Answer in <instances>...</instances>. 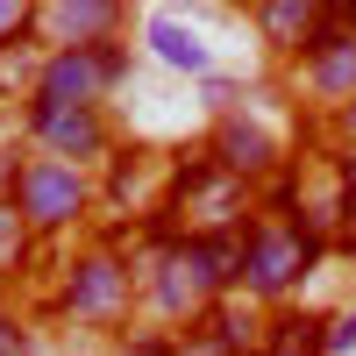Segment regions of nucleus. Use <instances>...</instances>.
Masks as SVG:
<instances>
[{"label":"nucleus","mask_w":356,"mask_h":356,"mask_svg":"<svg viewBox=\"0 0 356 356\" xmlns=\"http://www.w3.org/2000/svg\"><path fill=\"white\" fill-rule=\"evenodd\" d=\"M0 356H43V335H36V321H22L15 307H0Z\"/></svg>","instance_id":"16"},{"label":"nucleus","mask_w":356,"mask_h":356,"mask_svg":"<svg viewBox=\"0 0 356 356\" xmlns=\"http://www.w3.org/2000/svg\"><path fill=\"white\" fill-rule=\"evenodd\" d=\"M22 143L43 157H72L86 171H100L114 157V114L93 100H22Z\"/></svg>","instance_id":"6"},{"label":"nucleus","mask_w":356,"mask_h":356,"mask_svg":"<svg viewBox=\"0 0 356 356\" xmlns=\"http://www.w3.org/2000/svg\"><path fill=\"white\" fill-rule=\"evenodd\" d=\"M178 328H114V356H171Z\"/></svg>","instance_id":"15"},{"label":"nucleus","mask_w":356,"mask_h":356,"mask_svg":"<svg viewBox=\"0 0 356 356\" xmlns=\"http://www.w3.org/2000/svg\"><path fill=\"white\" fill-rule=\"evenodd\" d=\"M157 157H143V150H114L107 157V200H129L136 214H150V207H164V193H157Z\"/></svg>","instance_id":"13"},{"label":"nucleus","mask_w":356,"mask_h":356,"mask_svg":"<svg viewBox=\"0 0 356 356\" xmlns=\"http://www.w3.org/2000/svg\"><path fill=\"white\" fill-rule=\"evenodd\" d=\"M321 15H328V0H250V29L271 57H300Z\"/></svg>","instance_id":"11"},{"label":"nucleus","mask_w":356,"mask_h":356,"mask_svg":"<svg viewBox=\"0 0 356 356\" xmlns=\"http://www.w3.org/2000/svg\"><path fill=\"white\" fill-rule=\"evenodd\" d=\"M129 29L122 0H36V36L43 43H114Z\"/></svg>","instance_id":"9"},{"label":"nucleus","mask_w":356,"mask_h":356,"mask_svg":"<svg viewBox=\"0 0 356 356\" xmlns=\"http://www.w3.org/2000/svg\"><path fill=\"white\" fill-rule=\"evenodd\" d=\"M36 29V0H0V36H22Z\"/></svg>","instance_id":"18"},{"label":"nucleus","mask_w":356,"mask_h":356,"mask_svg":"<svg viewBox=\"0 0 356 356\" xmlns=\"http://www.w3.org/2000/svg\"><path fill=\"white\" fill-rule=\"evenodd\" d=\"M0 307H8V278H0Z\"/></svg>","instance_id":"23"},{"label":"nucleus","mask_w":356,"mask_h":356,"mask_svg":"<svg viewBox=\"0 0 356 356\" xmlns=\"http://www.w3.org/2000/svg\"><path fill=\"white\" fill-rule=\"evenodd\" d=\"M200 86H207V107H214V114H228V107H243V79H228V72H207Z\"/></svg>","instance_id":"17"},{"label":"nucleus","mask_w":356,"mask_h":356,"mask_svg":"<svg viewBox=\"0 0 356 356\" xmlns=\"http://www.w3.org/2000/svg\"><path fill=\"white\" fill-rule=\"evenodd\" d=\"M8 200L22 207V221L36 228V243H57V235H72V228L93 221L100 186H93V171L72 164V157L22 150V164H15V178H8Z\"/></svg>","instance_id":"3"},{"label":"nucleus","mask_w":356,"mask_h":356,"mask_svg":"<svg viewBox=\"0 0 356 356\" xmlns=\"http://www.w3.org/2000/svg\"><path fill=\"white\" fill-rule=\"evenodd\" d=\"M207 150H214V164L221 171H235V178H250V186H264L278 164H285V150H278V136L257 122V114H243V107H228V114H214V129H207Z\"/></svg>","instance_id":"8"},{"label":"nucleus","mask_w":356,"mask_h":356,"mask_svg":"<svg viewBox=\"0 0 356 356\" xmlns=\"http://www.w3.org/2000/svg\"><path fill=\"white\" fill-rule=\"evenodd\" d=\"M349 8H356V0H328V15H342V22H349Z\"/></svg>","instance_id":"22"},{"label":"nucleus","mask_w":356,"mask_h":356,"mask_svg":"<svg viewBox=\"0 0 356 356\" xmlns=\"http://www.w3.org/2000/svg\"><path fill=\"white\" fill-rule=\"evenodd\" d=\"M143 50H150L164 72H186V79H207V72H214V50H207L200 29H186L178 15H150V22H143Z\"/></svg>","instance_id":"12"},{"label":"nucleus","mask_w":356,"mask_h":356,"mask_svg":"<svg viewBox=\"0 0 356 356\" xmlns=\"http://www.w3.org/2000/svg\"><path fill=\"white\" fill-rule=\"evenodd\" d=\"M50 300H57L65 321H79V328H93V335H114V328L143 307V300H136V257L114 250V243L72 250L65 271H57V292H50Z\"/></svg>","instance_id":"2"},{"label":"nucleus","mask_w":356,"mask_h":356,"mask_svg":"<svg viewBox=\"0 0 356 356\" xmlns=\"http://www.w3.org/2000/svg\"><path fill=\"white\" fill-rule=\"evenodd\" d=\"M122 8H129V0H122Z\"/></svg>","instance_id":"26"},{"label":"nucleus","mask_w":356,"mask_h":356,"mask_svg":"<svg viewBox=\"0 0 356 356\" xmlns=\"http://www.w3.org/2000/svg\"><path fill=\"white\" fill-rule=\"evenodd\" d=\"M36 228H29L22 221V207L8 200V193H0V278H8V285H22L29 278V264H36Z\"/></svg>","instance_id":"14"},{"label":"nucleus","mask_w":356,"mask_h":356,"mask_svg":"<svg viewBox=\"0 0 356 356\" xmlns=\"http://www.w3.org/2000/svg\"><path fill=\"white\" fill-rule=\"evenodd\" d=\"M164 186H171L164 207L178 214V228H243V221L257 214V186H250V178H235V171H221L207 143L164 171Z\"/></svg>","instance_id":"5"},{"label":"nucleus","mask_w":356,"mask_h":356,"mask_svg":"<svg viewBox=\"0 0 356 356\" xmlns=\"http://www.w3.org/2000/svg\"><path fill=\"white\" fill-rule=\"evenodd\" d=\"M349 349H356V307L328 314V356H349Z\"/></svg>","instance_id":"19"},{"label":"nucleus","mask_w":356,"mask_h":356,"mask_svg":"<svg viewBox=\"0 0 356 356\" xmlns=\"http://www.w3.org/2000/svg\"><path fill=\"white\" fill-rule=\"evenodd\" d=\"M328 243H335V200H328V207L250 214V221H243V300H257V307L300 300V285L321 271Z\"/></svg>","instance_id":"1"},{"label":"nucleus","mask_w":356,"mask_h":356,"mask_svg":"<svg viewBox=\"0 0 356 356\" xmlns=\"http://www.w3.org/2000/svg\"><path fill=\"white\" fill-rule=\"evenodd\" d=\"M171 356H221V349L207 342V335H193V328H178V349H171Z\"/></svg>","instance_id":"20"},{"label":"nucleus","mask_w":356,"mask_h":356,"mask_svg":"<svg viewBox=\"0 0 356 356\" xmlns=\"http://www.w3.org/2000/svg\"><path fill=\"white\" fill-rule=\"evenodd\" d=\"M193 335H207L221 356H257L264 349V307L243 300V292H228V300H207L193 321H186Z\"/></svg>","instance_id":"10"},{"label":"nucleus","mask_w":356,"mask_h":356,"mask_svg":"<svg viewBox=\"0 0 356 356\" xmlns=\"http://www.w3.org/2000/svg\"><path fill=\"white\" fill-rule=\"evenodd\" d=\"M292 65H300V93H307L314 107L335 114V107L356 93V29H349L342 15H321Z\"/></svg>","instance_id":"7"},{"label":"nucleus","mask_w":356,"mask_h":356,"mask_svg":"<svg viewBox=\"0 0 356 356\" xmlns=\"http://www.w3.org/2000/svg\"><path fill=\"white\" fill-rule=\"evenodd\" d=\"M335 136H342V143H356V93L335 107Z\"/></svg>","instance_id":"21"},{"label":"nucleus","mask_w":356,"mask_h":356,"mask_svg":"<svg viewBox=\"0 0 356 356\" xmlns=\"http://www.w3.org/2000/svg\"><path fill=\"white\" fill-rule=\"evenodd\" d=\"M129 79H136V50L122 36H114V43H43L29 93H36V100H93V107H107Z\"/></svg>","instance_id":"4"},{"label":"nucleus","mask_w":356,"mask_h":356,"mask_svg":"<svg viewBox=\"0 0 356 356\" xmlns=\"http://www.w3.org/2000/svg\"><path fill=\"white\" fill-rule=\"evenodd\" d=\"M257 356H285V349H257Z\"/></svg>","instance_id":"24"},{"label":"nucleus","mask_w":356,"mask_h":356,"mask_svg":"<svg viewBox=\"0 0 356 356\" xmlns=\"http://www.w3.org/2000/svg\"><path fill=\"white\" fill-rule=\"evenodd\" d=\"M349 29H356V8H349Z\"/></svg>","instance_id":"25"}]
</instances>
